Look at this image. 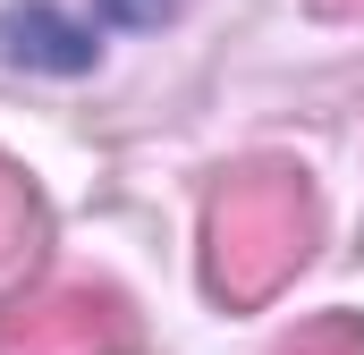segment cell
I'll list each match as a JSON object with an SVG mask.
<instances>
[{
    "label": "cell",
    "instance_id": "obj_6",
    "mask_svg": "<svg viewBox=\"0 0 364 355\" xmlns=\"http://www.w3.org/2000/svg\"><path fill=\"white\" fill-rule=\"evenodd\" d=\"M110 17H127V26H161L170 17V0H102Z\"/></svg>",
    "mask_w": 364,
    "mask_h": 355
},
{
    "label": "cell",
    "instance_id": "obj_2",
    "mask_svg": "<svg viewBox=\"0 0 364 355\" xmlns=\"http://www.w3.org/2000/svg\"><path fill=\"white\" fill-rule=\"evenodd\" d=\"M144 322L102 279H51L0 305V355H136Z\"/></svg>",
    "mask_w": 364,
    "mask_h": 355
},
{
    "label": "cell",
    "instance_id": "obj_3",
    "mask_svg": "<svg viewBox=\"0 0 364 355\" xmlns=\"http://www.w3.org/2000/svg\"><path fill=\"white\" fill-rule=\"evenodd\" d=\"M0 51H9V60H43V68H85L93 60L85 34H68V26L43 17V9H9V17H0Z\"/></svg>",
    "mask_w": 364,
    "mask_h": 355
},
{
    "label": "cell",
    "instance_id": "obj_7",
    "mask_svg": "<svg viewBox=\"0 0 364 355\" xmlns=\"http://www.w3.org/2000/svg\"><path fill=\"white\" fill-rule=\"evenodd\" d=\"M322 17H364V0H314Z\"/></svg>",
    "mask_w": 364,
    "mask_h": 355
},
{
    "label": "cell",
    "instance_id": "obj_1",
    "mask_svg": "<svg viewBox=\"0 0 364 355\" xmlns=\"http://www.w3.org/2000/svg\"><path fill=\"white\" fill-rule=\"evenodd\" d=\"M322 246V195L296 161H246L203 195V288L229 313L272 305Z\"/></svg>",
    "mask_w": 364,
    "mask_h": 355
},
{
    "label": "cell",
    "instance_id": "obj_5",
    "mask_svg": "<svg viewBox=\"0 0 364 355\" xmlns=\"http://www.w3.org/2000/svg\"><path fill=\"white\" fill-rule=\"evenodd\" d=\"M272 355H364V313H322L296 339H279Z\"/></svg>",
    "mask_w": 364,
    "mask_h": 355
},
{
    "label": "cell",
    "instance_id": "obj_4",
    "mask_svg": "<svg viewBox=\"0 0 364 355\" xmlns=\"http://www.w3.org/2000/svg\"><path fill=\"white\" fill-rule=\"evenodd\" d=\"M34 246H43V203H34V186H26L17 161H0V279L26 263Z\"/></svg>",
    "mask_w": 364,
    "mask_h": 355
}]
</instances>
